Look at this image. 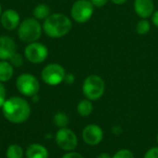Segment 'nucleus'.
Instances as JSON below:
<instances>
[{
    "instance_id": "nucleus-18",
    "label": "nucleus",
    "mask_w": 158,
    "mask_h": 158,
    "mask_svg": "<svg viewBox=\"0 0 158 158\" xmlns=\"http://www.w3.org/2000/svg\"><path fill=\"white\" fill-rule=\"evenodd\" d=\"M6 158H22L23 157V149L19 144H11L7 147Z\"/></svg>"
},
{
    "instance_id": "nucleus-21",
    "label": "nucleus",
    "mask_w": 158,
    "mask_h": 158,
    "mask_svg": "<svg viewBox=\"0 0 158 158\" xmlns=\"http://www.w3.org/2000/svg\"><path fill=\"white\" fill-rule=\"evenodd\" d=\"M112 158H134V155L131 151L128 149H121L118 151Z\"/></svg>"
},
{
    "instance_id": "nucleus-25",
    "label": "nucleus",
    "mask_w": 158,
    "mask_h": 158,
    "mask_svg": "<svg viewBox=\"0 0 158 158\" xmlns=\"http://www.w3.org/2000/svg\"><path fill=\"white\" fill-rule=\"evenodd\" d=\"M61 158H84L81 154L77 153V152H69L67 154H65Z\"/></svg>"
},
{
    "instance_id": "nucleus-13",
    "label": "nucleus",
    "mask_w": 158,
    "mask_h": 158,
    "mask_svg": "<svg viewBox=\"0 0 158 158\" xmlns=\"http://www.w3.org/2000/svg\"><path fill=\"white\" fill-rule=\"evenodd\" d=\"M133 6L137 15L143 19H146L152 16L155 9L153 0H135Z\"/></svg>"
},
{
    "instance_id": "nucleus-16",
    "label": "nucleus",
    "mask_w": 158,
    "mask_h": 158,
    "mask_svg": "<svg viewBox=\"0 0 158 158\" xmlns=\"http://www.w3.org/2000/svg\"><path fill=\"white\" fill-rule=\"evenodd\" d=\"M94 106L92 104V101L89 99L81 100L78 106H77V111L80 116L81 117H89L93 112Z\"/></svg>"
},
{
    "instance_id": "nucleus-7",
    "label": "nucleus",
    "mask_w": 158,
    "mask_h": 158,
    "mask_svg": "<svg viewBox=\"0 0 158 158\" xmlns=\"http://www.w3.org/2000/svg\"><path fill=\"white\" fill-rule=\"evenodd\" d=\"M71 17L78 23L88 21L94 13V5L89 0H77L71 7Z\"/></svg>"
},
{
    "instance_id": "nucleus-3",
    "label": "nucleus",
    "mask_w": 158,
    "mask_h": 158,
    "mask_svg": "<svg viewBox=\"0 0 158 158\" xmlns=\"http://www.w3.org/2000/svg\"><path fill=\"white\" fill-rule=\"evenodd\" d=\"M43 28L35 18H29L22 20L18 27V35L24 43H34L41 37Z\"/></svg>"
},
{
    "instance_id": "nucleus-19",
    "label": "nucleus",
    "mask_w": 158,
    "mask_h": 158,
    "mask_svg": "<svg viewBox=\"0 0 158 158\" xmlns=\"http://www.w3.org/2000/svg\"><path fill=\"white\" fill-rule=\"evenodd\" d=\"M69 117L67 116V114L63 113V112H58L55 115L54 117V123L56 127L62 129V128H66V126L69 124Z\"/></svg>"
},
{
    "instance_id": "nucleus-20",
    "label": "nucleus",
    "mask_w": 158,
    "mask_h": 158,
    "mask_svg": "<svg viewBox=\"0 0 158 158\" xmlns=\"http://www.w3.org/2000/svg\"><path fill=\"white\" fill-rule=\"evenodd\" d=\"M150 31V22L145 19H143L142 20H140L137 25H136V31L141 34V35H143V34H146L148 33Z\"/></svg>"
},
{
    "instance_id": "nucleus-29",
    "label": "nucleus",
    "mask_w": 158,
    "mask_h": 158,
    "mask_svg": "<svg viewBox=\"0 0 158 158\" xmlns=\"http://www.w3.org/2000/svg\"><path fill=\"white\" fill-rule=\"evenodd\" d=\"M97 158H112V156H110V155L107 153H102L97 156Z\"/></svg>"
},
{
    "instance_id": "nucleus-4",
    "label": "nucleus",
    "mask_w": 158,
    "mask_h": 158,
    "mask_svg": "<svg viewBox=\"0 0 158 158\" xmlns=\"http://www.w3.org/2000/svg\"><path fill=\"white\" fill-rule=\"evenodd\" d=\"M105 81L97 75L88 76L82 84V93L86 99L96 101L101 98L105 93Z\"/></svg>"
},
{
    "instance_id": "nucleus-27",
    "label": "nucleus",
    "mask_w": 158,
    "mask_h": 158,
    "mask_svg": "<svg viewBox=\"0 0 158 158\" xmlns=\"http://www.w3.org/2000/svg\"><path fill=\"white\" fill-rule=\"evenodd\" d=\"M75 81V77L72 73H69V74H66L65 76V80L64 81H66V83L68 84H72Z\"/></svg>"
},
{
    "instance_id": "nucleus-17",
    "label": "nucleus",
    "mask_w": 158,
    "mask_h": 158,
    "mask_svg": "<svg viewBox=\"0 0 158 158\" xmlns=\"http://www.w3.org/2000/svg\"><path fill=\"white\" fill-rule=\"evenodd\" d=\"M49 6L45 4H39L33 9V16L36 19H46L51 14Z\"/></svg>"
},
{
    "instance_id": "nucleus-12",
    "label": "nucleus",
    "mask_w": 158,
    "mask_h": 158,
    "mask_svg": "<svg viewBox=\"0 0 158 158\" xmlns=\"http://www.w3.org/2000/svg\"><path fill=\"white\" fill-rule=\"evenodd\" d=\"M16 53V44L8 36H0V60H9Z\"/></svg>"
},
{
    "instance_id": "nucleus-2",
    "label": "nucleus",
    "mask_w": 158,
    "mask_h": 158,
    "mask_svg": "<svg viewBox=\"0 0 158 158\" xmlns=\"http://www.w3.org/2000/svg\"><path fill=\"white\" fill-rule=\"evenodd\" d=\"M72 28V22L69 17L62 13L51 14L44 19L43 29L46 35L52 38H60L69 32Z\"/></svg>"
},
{
    "instance_id": "nucleus-5",
    "label": "nucleus",
    "mask_w": 158,
    "mask_h": 158,
    "mask_svg": "<svg viewBox=\"0 0 158 158\" xmlns=\"http://www.w3.org/2000/svg\"><path fill=\"white\" fill-rule=\"evenodd\" d=\"M16 86L21 94L30 97L35 96L40 89L38 80L30 73H23L19 75L16 81Z\"/></svg>"
},
{
    "instance_id": "nucleus-1",
    "label": "nucleus",
    "mask_w": 158,
    "mask_h": 158,
    "mask_svg": "<svg viewBox=\"0 0 158 158\" xmlns=\"http://www.w3.org/2000/svg\"><path fill=\"white\" fill-rule=\"evenodd\" d=\"M2 113L6 120L13 124H21L31 115L30 104L23 98L13 96L6 99L2 106Z\"/></svg>"
},
{
    "instance_id": "nucleus-28",
    "label": "nucleus",
    "mask_w": 158,
    "mask_h": 158,
    "mask_svg": "<svg viewBox=\"0 0 158 158\" xmlns=\"http://www.w3.org/2000/svg\"><path fill=\"white\" fill-rule=\"evenodd\" d=\"M152 19H153V23L158 28V10L157 11H156L154 14H153V18H152Z\"/></svg>"
},
{
    "instance_id": "nucleus-22",
    "label": "nucleus",
    "mask_w": 158,
    "mask_h": 158,
    "mask_svg": "<svg viewBox=\"0 0 158 158\" xmlns=\"http://www.w3.org/2000/svg\"><path fill=\"white\" fill-rule=\"evenodd\" d=\"M9 63L13 66V67H20L22 64H23V59H22V56L18 54L17 52L9 58Z\"/></svg>"
},
{
    "instance_id": "nucleus-23",
    "label": "nucleus",
    "mask_w": 158,
    "mask_h": 158,
    "mask_svg": "<svg viewBox=\"0 0 158 158\" xmlns=\"http://www.w3.org/2000/svg\"><path fill=\"white\" fill-rule=\"evenodd\" d=\"M143 158H158V147H153L149 149Z\"/></svg>"
},
{
    "instance_id": "nucleus-9",
    "label": "nucleus",
    "mask_w": 158,
    "mask_h": 158,
    "mask_svg": "<svg viewBox=\"0 0 158 158\" xmlns=\"http://www.w3.org/2000/svg\"><path fill=\"white\" fill-rule=\"evenodd\" d=\"M24 55L26 59L33 64H39L44 62L48 56L47 47L42 43L34 42L29 44L24 49Z\"/></svg>"
},
{
    "instance_id": "nucleus-26",
    "label": "nucleus",
    "mask_w": 158,
    "mask_h": 158,
    "mask_svg": "<svg viewBox=\"0 0 158 158\" xmlns=\"http://www.w3.org/2000/svg\"><path fill=\"white\" fill-rule=\"evenodd\" d=\"M108 0H91L92 4L94 5V6H97V7H102L104 6Z\"/></svg>"
},
{
    "instance_id": "nucleus-24",
    "label": "nucleus",
    "mask_w": 158,
    "mask_h": 158,
    "mask_svg": "<svg viewBox=\"0 0 158 158\" xmlns=\"http://www.w3.org/2000/svg\"><path fill=\"white\" fill-rule=\"evenodd\" d=\"M6 100V89L5 86L2 84V82H0V108H2L5 101Z\"/></svg>"
},
{
    "instance_id": "nucleus-6",
    "label": "nucleus",
    "mask_w": 158,
    "mask_h": 158,
    "mask_svg": "<svg viewBox=\"0 0 158 158\" xmlns=\"http://www.w3.org/2000/svg\"><path fill=\"white\" fill-rule=\"evenodd\" d=\"M66 71L64 68L56 63H52L45 66L41 73L42 80L48 85L56 86L64 81Z\"/></svg>"
},
{
    "instance_id": "nucleus-32",
    "label": "nucleus",
    "mask_w": 158,
    "mask_h": 158,
    "mask_svg": "<svg viewBox=\"0 0 158 158\" xmlns=\"http://www.w3.org/2000/svg\"><path fill=\"white\" fill-rule=\"evenodd\" d=\"M157 143H158V134H157Z\"/></svg>"
},
{
    "instance_id": "nucleus-15",
    "label": "nucleus",
    "mask_w": 158,
    "mask_h": 158,
    "mask_svg": "<svg viewBox=\"0 0 158 158\" xmlns=\"http://www.w3.org/2000/svg\"><path fill=\"white\" fill-rule=\"evenodd\" d=\"M14 73L13 66L6 60H0V82L8 81Z\"/></svg>"
},
{
    "instance_id": "nucleus-31",
    "label": "nucleus",
    "mask_w": 158,
    "mask_h": 158,
    "mask_svg": "<svg viewBox=\"0 0 158 158\" xmlns=\"http://www.w3.org/2000/svg\"><path fill=\"white\" fill-rule=\"evenodd\" d=\"M1 14H2V6H1V4H0V17H1Z\"/></svg>"
},
{
    "instance_id": "nucleus-8",
    "label": "nucleus",
    "mask_w": 158,
    "mask_h": 158,
    "mask_svg": "<svg viewBox=\"0 0 158 158\" xmlns=\"http://www.w3.org/2000/svg\"><path fill=\"white\" fill-rule=\"evenodd\" d=\"M56 143L59 148L64 151H73L78 145L76 134L68 128H62L56 133Z\"/></svg>"
},
{
    "instance_id": "nucleus-14",
    "label": "nucleus",
    "mask_w": 158,
    "mask_h": 158,
    "mask_svg": "<svg viewBox=\"0 0 158 158\" xmlns=\"http://www.w3.org/2000/svg\"><path fill=\"white\" fill-rule=\"evenodd\" d=\"M26 158H48L47 149L40 143H32L29 145L25 152Z\"/></svg>"
},
{
    "instance_id": "nucleus-30",
    "label": "nucleus",
    "mask_w": 158,
    "mask_h": 158,
    "mask_svg": "<svg viewBox=\"0 0 158 158\" xmlns=\"http://www.w3.org/2000/svg\"><path fill=\"white\" fill-rule=\"evenodd\" d=\"M127 0H112L113 3L117 4V5H121V4H124Z\"/></svg>"
},
{
    "instance_id": "nucleus-10",
    "label": "nucleus",
    "mask_w": 158,
    "mask_h": 158,
    "mask_svg": "<svg viewBox=\"0 0 158 158\" xmlns=\"http://www.w3.org/2000/svg\"><path fill=\"white\" fill-rule=\"evenodd\" d=\"M81 135L84 143L92 146L99 144L104 138L103 130L101 129V127L95 124H90L86 126L83 129Z\"/></svg>"
},
{
    "instance_id": "nucleus-11",
    "label": "nucleus",
    "mask_w": 158,
    "mask_h": 158,
    "mask_svg": "<svg viewBox=\"0 0 158 158\" xmlns=\"http://www.w3.org/2000/svg\"><path fill=\"white\" fill-rule=\"evenodd\" d=\"M2 26L7 31H13L19 27L20 23V17L14 9L5 10L0 17Z\"/></svg>"
}]
</instances>
